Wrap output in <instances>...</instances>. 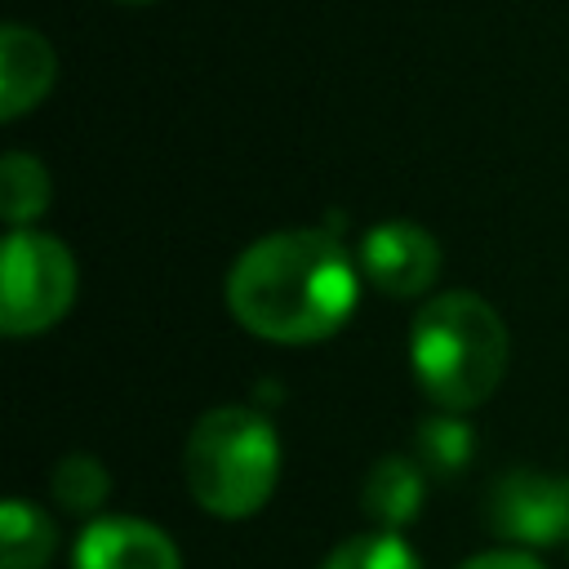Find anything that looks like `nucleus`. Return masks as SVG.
<instances>
[{
  "instance_id": "obj_11",
  "label": "nucleus",
  "mask_w": 569,
  "mask_h": 569,
  "mask_svg": "<svg viewBox=\"0 0 569 569\" xmlns=\"http://www.w3.org/2000/svg\"><path fill=\"white\" fill-rule=\"evenodd\" d=\"M0 209H4L9 231L31 227L49 209V173H44V164L36 156L9 151L0 160Z\"/></svg>"
},
{
  "instance_id": "obj_13",
  "label": "nucleus",
  "mask_w": 569,
  "mask_h": 569,
  "mask_svg": "<svg viewBox=\"0 0 569 569\" xmlns=\"http://www.w3.org/2000/svg\"><path fill=\"white\" fill-rule=\"evenodd\" d=\"M320 569H422V565H418V551L396 529H369L338 542Z\"/></svg>"
},
{
  "instance_id": "obj_14",
  "label": "nucleus",
  "mask_w": 569,
  "mask_h": 569,
  "mask_svg": "<svg viewBox=\"0 0 569 569\" xmlns=\"http://www.w3.org/2000/svg\"><path fill=\"white\" fill-rule=\"evenodd\" d=\"M49 485H53L58 507L71 511V516H93L107 502V493H111V476H107V467L93 453H67L53 467Z\"/></svg>"
},
{
  "instance_id": "obj_3",
  "label": "nucleus",
  "mask_w": 569,
  "mask_h": 569,
  "mask_svg": "<svg viewBox=\"0 0 569 569\" xmlns=\"http://www.w3.org/2000/svg\"><path fill=\"white\" fill-rule=\"evenodd\" d=\"M182 476L196 507L222 520H244L276 493L280 436L258 409L218 405L196 418L182 449Z\"/></svg>"
},
{
  "instance_id": "obj_1",
  "label": "nucleus",
  "mask_w": 569,
  "mask_h": 569,
  "mask_svg": "<svg viewBox=\"0 0 569 569\" xmlns=\"http://www.w3.org/2000/svg\"><path fill=\"white\" fill-rule=\"evenodd\" d=\"M360 284L333 231L293 227L253 240L227 271V307L240 329L267 342H320L347 325Z\"/></svg>"
},
{
  "instance_id": "obj_2",
  "label": "nucleus",
  "mask_w": 569,
  "mask_h": 569,
  "mask_svg": "<svg viewBox=\"0 0 569 569\" xmlns=\"http://www.w3.org/2000/svg\"><path fill=\"white\" fill-rule=\"evenodd\" d=\"M409 365L436 409L467 413L485 405L507 373V325L471 289L436 293L413 316Z\"/></svg>"
},
{
  "instance_id": "obj_6",
  "label": "nucleus",
  "mask_w": 569,
  "mask_h": 569,
  "mask_svg": "<svg viewBox=\"0 0 569 569\" xmlns=\"http://www.w3.org/2000/svg\"><path fill=\"white\" fill-rule=\"evenodd\" d=\"M360 271L391 298H418L440 276V244L431 231L405 218H387L360 240Z\"/></svg>"
},
{
  "instance_id": "obj_12",
  "label": "nucleus",
  "mask_w": 569,
  "mask_h": 569,
  "mask_svg": "<svg viewBox=\"0 0 569 569\" xmlns=\"http://www.w3.org/2000/svg\"><path fill=\"white\" fill-rule=\"evenodd\" d=\"M471 453H476V436L458 413L440 409L436 418H422L413 431V458L427 476H453L471 462Z\"/></svg>"
},
{
  "instance_id": "obj_9",
  "label": "nucleus",
  "mask_w": 569,
  "mask_h": 569,
  "mask_svg": "<svg viewBox=\"0 0 569 569\" xmlns=\"http://www.w3.org/2000/svg\"><path fill=\"white\" fill-rule=\"evenodd\" d=\"M422 493H427V471L418 467V458L391 453L365 471L360 507L378 529H405L422 511Z\"/></svg>"
},
{
  "instance_id": "obj_10",
  "label": "nucleus",
  "mask_w": 569,
  "mask_h": 569,
  "mask_svg": "<svg viewBox=\"0 0 569 569\" xmlns=\"http://www.w3.org/2000/svg\"><path fill=\"white\" fill-rule=\"evenodd\" d=\"M53 547H58L53 520L22 498H4V507H0V565L4 569H44L53 560Z\"/></svg>"
},
{
  "instance_id": "obj_5",
  "label": "nucleus",
  "mask_w": 569,
  "mask_h": 569,
  "mask_svg": "<svg viewBox=\"0 0 569 569\" xmlns=\"http://www.w3.org/2000/svg\"><path fill=\"white\" fill-rule=\"evenodd\" d=\"M489 520L520 547H556L569 538V476L516 467L493 485Z\"/></svg>"
},
{
  "instance_id": "obj_8",
  "label": "nucleus",
  "mask_w": 569,
  "mask_h": 569,
  "mask_svg": "<svg viewBox=\"0 0 569 569\" xmlns=\"http://www.w3.org/2000/svg\"><path fill=\"white\" fill-rule=\"evenodd\" d=\"M53 71L58 62L49 40L22 22H9L0 31V116L18 120L22 111H31L49 93Z\"/></svg>"
},
{
  "instance_id": "obj_16",
  "label": "nucleus",
  "mask_w": 569,
  "mask_h": 569,
  "mask_svg": "<svg viewBox=\"0 0 569 569\" xmlns=\"http://www.w3.org/2000/svg\"><path fill=\"white\" fill-rule=\"evenodd\" d=\"M124 4H142V0H124Z\"/></svg>"
},
{
  "instance_id": "obj_4",
  "label": "nucleus",
  "mask_w": 569,
  "mask_h": 569,
  "mask_svg": "<svg viewBox=\"0 0 569 569\" xmlns=\"http://www.w3.org/2000/svg\"><path fill=\"white\" fill-rule=\"evenodd\" d=\"M76 302V258L58 236L36 227L9 231L0 253V329L31 338L53 329Z\"/></svg>"
},
{
  "instance_id": "obj_15",
  "label": "nucleus",
  "mask_w": 569,
  "mask_h": 569,
  "mask_svg": "<svg viewBox=\"0 0 569 569\" xmlns=\"http://www.w3.org/2000/svg\"><path fill=\"white\" fill-rule=\"evenodd\" d=\"M462 569H542V565H538L533 551H525V547H498V551L471 556Z\"/></svg>"
},
{
  "instance_id": "obj_7",
  "label": "nucleus",
  "mask_w": 569,
  "mask_h": 569,
  "mask_svg": "<svg viewBox=\"0 0 569 569\" xmlns=\"http://www.w3.org/2000/svg\"><path fill=\"white\" fill-rule=\"evenodd\" d=\"M71 569H182L173 538L138 516H98L71 551Z\"/></svg>"
}]
</instances>
